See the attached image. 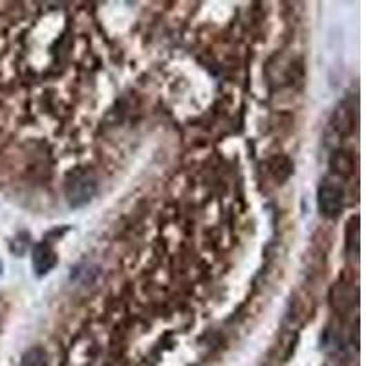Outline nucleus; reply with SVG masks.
Masks as SVG:
<instances>
[{
    "mask_svg": "<svg viewBox=\"0 0 366 366\" xmlns=\"http://www.w3.org/2000/svg\"><path fill=\"white\" fill-rule=\"evenodd\" d=\"M95 193H97V183L92 176L84 173L75 174L66 187V198H68L70 207H75V209L88 204L95 196Z\"/></svg>",
    "mask_w": 366,
    "mask_h": 366,
    "instance_id": "f03ea898",
    "label": "nucleus"
},
{
    "mask_svg": "<svg viewBox=\"0 0 366 366\" xmlns=\"http://www.w3.org/2000/svg\"><path fill=\"white\" fill-rule=\"evenodd\" d=\"M331 168L339 176H348L351 173V157L346 152H335L331 157Z\"/></svg>",
    "mask_w": 366,
    "mask_h": 366,
    "instance_id": "423d86ee",
    "label": "nucleus"
},
{
    "mask_svg": "<svg viewBox=\"0 0 366 366\" xmlns=\"http://www.w3.org/2000/svg\"><path fill=\"white\" fill-rule=\"evenodd\" d=\"M346 249L348 253L357 255L359 253V218H354L348 222V229H346Z\"/></svg>",
    "mask_w": 366,
    "mask_h": 366,
    "instance_id": "39448f33",
    "label": "nucleus"
},
{
    "mask_svg": "<svg viewBox=\"0 0 366 366\" xmlns=\"http://www.w3.org/2000/svg\"><path fill=\"white\" fill-rule=\"evenodd\" d=\"M0 275H2V262H0Z\"/></svg>",
    "mask_w": 366,
    "mask_h": 366,
    "instance_id": "0eeeda50",
    "label": "nucleus"
},
{
    "mask_svg": "<svg viewBox=\"0 0 366 366\" xmlns=\"http://www.w3.org/2000/svg\"><path fill=\"white\" fill-rule=\"evenodd\" d=\"M48 365V354L41 346H33L22 356L21 366H46Z\"/></svg>",
    "mask_w": 366,
    "mask_h": 366,
    "instance_id": "20e7f679",
    "label": "nucleus"
},
{
    "mask_svg": "<svg viewBox=\"0 0 366 366\" xmlns=\"http://www.w3.org/2000/svg\"><path fill=\"white\" fill-rule=\"evenodd\" d=\"M57 253H55V249H53L50 244H46V242H41V244H37V246L33 247L32 262L37 277L48 275L53 267L57 266Z\"/></svg>",
    "mask_w": 366,
    "mask_h": 366,
    "instance_id": "7ed1b4c3",
    "label": "nucleus"
},
{
    "mask_svg": "<svg viewBox=\"0 0 366 366\" xmlns=\"http://www.w3.org/2000/svg\"><path fill=\"white\" fill-rule=\"evenodd\" d=\"M320 215L326 218H337L345 209V189L335 178H326L317 191Z\"/></svg>",
    "mask_w": 366,
    "mask_h": 366,
    "instance_id": "f257e3e1",
    "label": "nucleus"
}]
</instances>
